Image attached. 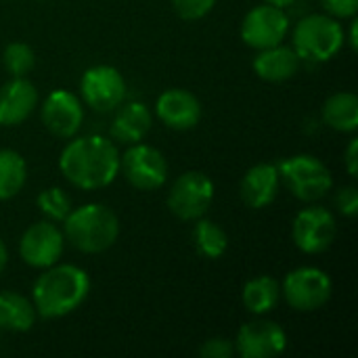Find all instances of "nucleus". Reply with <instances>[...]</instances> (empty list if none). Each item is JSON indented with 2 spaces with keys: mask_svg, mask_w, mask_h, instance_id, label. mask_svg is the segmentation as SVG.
Masks as SVG:
<instances>
[{
  "mask_svg": "<svg viewBox=\"0 0 358 358\" xmlns=\"http://www.w3.org/2000/svg\"><path fill=\"white\" fill-rule=\"evenodd\" d=\"M25 178H27L25 159L13 149H2L0 151V201L13 199L23 189Z\"/></svg>",
  "mask_w": 358,
  "mask_h": 358,
  "instance_id": "5701e85b",
  "label": "nucleus"
},
{
  "mask_svg": "<svg viewBox=\"0 0 358 358\" xmlns=\"http://www.w3.org/2000/svg\"><path fill=\"white\" fill-rule=\"evenodd\" d=\"M279 296H281V287H279L277 279L262 275V277H256L245 283L241 298H243V306L252 315H266L277 306Z\"/></svg>",
  "mask_w": 358,
  "mask_h": 358,
  "instance_id": "4be33fe9",
  "label": "nucleus"
},
{
  "mask_svg": "<svg viewBox=\"0 0 358 358\" xmlns=\"http://www.w3.org/2000/svg\"><path fill=\"white\" fill-rule=\"evenodd\" d=\"M334 285L327 273L315 266H302L292 271L281 287L287 304L298 313H313L323 308L331 298Z\"/></svg>",
  "mask_w": 358,
  "mask_h": 358,
  "instance_id": "423d86ee",
  "label": "nucleus"
},
{
  "mask_svg": "<svg viewBox=\"0 0 358 358\" xmlns=\"http://www.w3.org/2000/svg\"><path fill=\"white\" fill-rule=\"evenodd\" d=\"M63 224L67 241L84 254H101L109 250L120 235L117 216L101 203H86L71 210Z\"/></svg>",
  "mask_w": 358,
  "mask_h": 358,
  "instance_id": "7ed1b4c3",
  "label": "nucleus"
},
{
  "mask_svg": "<svg viewBox=\"0 0 358 358\" xmlns=\"http://www.w3.org/2000/svg\"><path fill=\"white\" fill-rule=\"evenodd\" d=\"M287 348V336L273 321H252L243 325L235 340V352L243 358H275Z\"/></svg>",
  "mask_w": 358,
  "mask_h": 358,
  "instance_id": "ddd939ff",
  "label": "nucleus"
},
{
  "mask_svg": "<svg viewBox=\"0 0 358 358\" xmlns=\"http://www.w3.org/2000/svg\"><path fill=\"white\" fill-rule=\"evenodd\" d=\"M323 117L329 128L338 132H355L358 128V96L352 92H338L327 99Z\"/></svg>",
  "mask_w": 358,
  "mask_h": 358,
  "instance_id": "412c9836",
  "label": "nucleus"
},
{
  "mask_svg": "<svg viewBox=\"0 0 358 358\" xmlns=\"http://www.w3.org/2000/svg\"><path fill=\"white\" fill-rule=\"evenodd\" d=\"M214 199V182L203 172H185L180 174L170 193L168 208L180 220H197L201 218Z\"/></svg>",
  "mask_w": 358,
  "mask_h": 358,
  "instance_id": "0eeeda50",
  "label": "nucleus"
},
{
  "mask_svg": "<svg viewBox=\"0 0 358 358\" xmlns=\"http://www.w3.org/2000/svg\"><path fill=\"white\" fill-rule=\"evenodd\" d=\"M266 4H273V6H279V8H285V6H292L296 0H264Z\"/></svg>",
  "mask_w": 358,
  "mask_h": 358,
  "instance_id": "473e14b6",
  "label": "nucleus"
},
{
  "mask_svg": "<svg viewBox=\"0 0 358 358\" xmlns=\"http://www.w3.org/2000/svg\"><path fill=\"white\" fill-rule=\"evenodd\" d=\"M63 233L48 220L31 224L19 243V252L25 264L34 268H48L57 264L63 254Z\"/></svg>",
  "mask_w": 358,
  "mask_h": 358,
  "instance_id": "f8f14e48",
  "label": "nucleus"
},
{
  "mask_svg": "<svg viewBox=\"0 0 358 358\" xmlns=\"http://www.w3.org/2000/svg\"><path fill=\"white\" fill-rule=\"evenodd\" d=\"M80 90L94 111H111L122 105L126 96V82L115 67L96 65L84 71Z\"/></svg>",
  "mask_w": 358,
  "mask_h": 358,
  "instance_id": "9d476101",
  "label": "nucleus"
},
{
  "mask_svg": "<svg viewBox=\"0 0 358 358\" xmlns=\"http://www.w3.org/2000/svg\"><path fill=\"white\" fill-rule=\"evenodd\" d=\"M59 168L63 176L82 191L103 189L120 174V151L105 136H80L63 149Z\"/></svg>",
  "mask_w": 358,
  "mask_h": 358,
  "instance_id": "f257e3e1",
  "label": "nucleus"
},
{
  "mask_svg": "<svg viewBox=\"0 0 358 358\" xmlns=\"http://www.w3.org/2000/svg\"><path fill=\"white\" fill-rule=\"evenodd\" d=\"M279 191V168L273 164L252 166L241 180V199L248 208L262 210L271 206Z\"/></svg>",
  "mask_w": 358,
  "mask_h": 358,
  "instance_id": "f3484780",
  "label": "nucleus"
},
{
  "mask_svg": "<svg viewBox=\"0 0 358 358\" xmlns=\"http://www.w3.org/2000/svg\"><path fill=\"white\" fill-rule=\"evenodd\" d=\"M300 57L292 46H271L258 52L254 59V71L266 82H285L300 69Z\"/></svg>",
  "mask_w": 358,
  "mask_h": 358,
  "instance_id": "a211bd4d",
  "label": "nucleus"
},
{
  "mask_svg": "<svg viewBox=\"0 0 358 358\" xmlns=\"http://www.w3.org/2000/svg\"><path fill=\"white\" fill-rule=\"evenodd\" d=\"M193 235H195L197 252L201 256H206L210 260H216V258H220L227 252L229 237H227V233L218 224H214L210 220H199L195 224V233Z\"/></svg>",
  "mask_w": 358,
  "mask_h": 358,
  "instance_id": "b1692460",
  "label": "nucleus"
},
{
  "mask_svg": "<svg viewBox=\"0 0 358 358\" xmlns=\"http://www.w3.org/2000/svg\"><path fill=\"white\" fill-rule=\"evenodd\" d=\"M287 31H289L287 13L273 4L254 6L241 23L243 42L256 50H264V48L281 44Z\"/></svg>",
  "mask_w": 358,
  "mask_h": 358,
  "instance_id": "6e6552de",
  "label": "nucleus"
},
{
  "mask_svg": "<svg viewBox=\"0 0 358 358\" xmlns=\"http://www.w3.org/2000/svg\"><path fill=\"white\" fill-rule=\"evenodd\" d=\"M120 170H124L126 180L141 191L159 189L168 178L166 157L155 147L143 143L130 145L124 157H120Z\"/></svg>",
  "mask_w": 358,
  "mask_h": 358,
  "instance_id": "1a4fd4ad",
  "label": "nucleus"
},
{
  "mask_svg": "<svg viewBox=\"0 0 358 358\" xmlns=\"http://www.w3.org/2000/svg\"><path fill=\"white\" fill-rule=\"evenodd\" d=\"M336 206L338 210L348 216V218H355L358 214V193L357 187H344L338 191V197H336Z\"/></svg>",
  "mask_w": 358,
  "mask_h": 358,
  "instance_id": "c85d7f7f",
  "label": "nucleus"
},
{
  "mask_svg": "<svg viewBox=\"0 0 358 358\" xmlns=\"http://www.w3.org/2000/svg\"><path fill=\"white\" fill-rule=\"evenodd\" d=\"M338 235L336 218L325 208H306L302 210L292 227V237L298 250L304 254L325 252Z\"/></svg>",
  "mask_w": 358,
  "mask_h": 358,
  "instance_id": "9b49d317",
  "label": "nucleus"
},
{
  "mask_svg": "<svg viewBox=\"0 0 358 358\" xmlns=\"http://www.w3.org/2000/svg\"><path fill=\"white\" fill-rule=\"evenodd\" d=\"M90 292L86 271L73 264H52L34 283L31 304L44 319H61L84 304Z\"/></svg>",
  "mask_w": 358,
  "mask_h": 358,
  "instance_id": "f03ea898",
  "label": "nucleus"
},
{
  "mask_svg": "<svg viewBox=\"0 0 358 358\" xmlns=\"http://www.w3.org/2000/svg\"><path fill=\"white\" fill-rule=\"evenodd\" d=\"M38 208L55 222H63L67 218V214L73 210L67 193L59 187H50V189L42 191L38 195Z\"/></svg>",
  "mask_w": 358,
  "mask_h": 358,
  "instance_id": "a878e982",
  "label": "nucleus"
},
{
  "mask_svg": "<svg viewBox=\"0 0 358 358\" xmlns=\"http://www.w3.org/2000/svg\"><path fill=\"white\" fill-rule=\"evenodd\" d=\"M321 2L329 15L340 17V19L355 17L358 10V0H321Z\"/></svg>",
  "mask_w": 358,
  "mask_h": 358,
  "instance_id": "c756f323",
  "label": "nucleus"
},
{
  "mask_svg": "<svg viewBox=\"0 0 358 358\" xmlns=\"http://www.w3.org/2000/svg\"><path fill=\"white\" fill-rule=\"evenodd\" d=\"M38 105V90L25 78H13L0 86V126H19Z\"/></svg>",
  "mask_w": 358,
  "mask_h": 358,
  "instance_id": "dca6fc26",
  "label": "nucleus"
},
{
  "mask_svg": "<svg viewBox=\"0 0 358 358\" xmlns=\"http://www.w3.org/2000/svg\"><path fill=\"white\" fill-rule=\"evenodd\" d=\"M201 358H231L235 355V344L227 338H212L199 348Z\"/></svg>",
  "mask_w": 358,
  "mask_h": 358,
  "instance_id": "cd10ccee",
  "label": "nucleus"
},
{
  "mask_svg": "<svg viewBox=\"0 0 358 358\" xmlns=\"http://www.w3.org/2000/svg\"><path fill=\"white\" fill-rule=\"evenodd\" d=\"M216 0H172V6L178 17L187 21H195L206 17L214 8Z\"/></svg>",
  "mask_w": 358,
  "mask_h": 358,
  "instance_id": "bb28decb",
  "label": "nucleus"
},
{
  "mask_svg": "<svg viewBox=\"0 0 358 358\" xmlns=\"http://www.w3.org/2000/svg\"><path fill=\"white\" fill-rule=\"evenodd\" d=\"M6 260H8L6 245H4V243H2V239H0V275H2V271H4V266H6Z\"/></svg>",
  "mask_w": 358,
  "mask_h": 358,
  "instance_id": "2f4dec72",
  "label": "nucleus"
},
{
  "mask_svg": "<svg viewBox=\"0 0 358 358\" xmlns=\"http://www.w3.org/2000/svg\"><path fill=\"white\" fill-rule=\"evenodd\" d=\"M34 304L15 292H0V331H29L36 323Z\"/></svg>",
  "mask_w": 358,
  "mask_h": 358,
  "instance_id": "aec40b11",
  "label": "nucleus"
},
{
  "mask_svg": "<svg viewBox=\"0 0 358 358\" xmlns=\"http://www.w3.org/2000/svg\"><path fill=\"white\" fill-rule=\"evenodd\" d=\"M2 63H4L6 71L13 78H25V73H29L34 69V65H36V55H34V50L27 44L10 42L4 48Z\"/></svg>",
  "mask_w": 358,
  "mask_h": 358,
  "instance_id": "393cba45",
  "label": "nucleus"
},
{
  "mask_svg": "<svg viewBox=\"0 0 358 358\" xmlns=\"http://www.w3.org/2000/svg\"><path fill=\"white\" fill-rule=\"evenodd\" d=\"M279 178L300 201H317L331 191L334 178L327 166L313 155H296L279 166Z\"/></svg>",
  "mask_w": 358,
  "mask_h": 358,
  "instance_id": "39448f33",
  "label": "nucleus"
},
{
  "mask_svg": "<svg viewBox=\"0 0 358 358\" xmlns=\"http://www.w3.org/2000/svg\"><path fill=\"white\" fill-rule=\"evenodd\" d=\"M350 46H352V50H357V21H352V25H350Z\"/></svg>",
  "mask_w": 358,
  "mask_h": 358,
  "instance_id": "72a5a7b5",
  "label": "nucleus"
},
{
  "mask_svg": "<svg viewBox=\"0 0 358 358\" xmlns=\"http://www.w3.org/2000/svg\"><path fill=\"white\" fill-rule=\"evenodd\" d=\"M151 111L143 103H130L124 105L111 124V136L122 145H134L141 143L147 132L151 130Z\"/></svg>",
  "mask_w": 358,
  "mask_h": 358,
  "instance_id": "6ab92c4d",
  "label": "nucleus"
},
{
  "mask_svg": "<svg viewBox=\"0 0 358 358\" xmlns=\"http://www.w3.org/2000/svg\"><path fill=\"white\" fill-rule=\"evenodd\" d=\"M84 120L78 96L69 90H52L42 103V124L59 138H71Z\"/></svg>",
  "mask_w": 358,
  "mask_h": 358,
  "instance_id": "4468645a",
  "label": "nucleus"
},
{
  "mask_svg": "<svg viewBox=\"0 0 358 358\" xmlns=\"http://www.w3.org/2000/svg\"><path fill=\"white\" fill-rule=\"evenodd\" d=\"M344 46V29L336 17L308 15L294 29V50L306 61H329Z\"/></svg>",
  "mask_w": 358,
  "mask_h": 358,
  "instance_id": "20e7f679",
  "label": "nucleus"
},
{
  "mask_svg": "<svg viewBox=\"0 0 358 358\" xmlns=\"http://www.w3.org/2000/svg\"><path fill=\"white\" fill-rule=\"evenodd\" d=\"M157 117L172 130H191L201 120V105L195 94L182 88H170L157 99Z\"/></svg>",
  "mask_w": 358,
  "mask_h": 358,
  "instance_id": "2eb2a0df",
  "label": "nucleus"
},
{
  "mask_svg": "<svg viewBox=\"0 0 358 358\" xmlns=\"http://www.w3.org/2000/svg\"><path fill=\"white\" fill-rule=\"evenodd\" d=\"M346 168L350 176H357L358 172V138H352L346 149Z\"/></svg>",
  "mask_w": 358,
  "mask_h": 358,
  "instance_id": "7c9ffc66",
  "label": "nucleus"
}]
</instances>
